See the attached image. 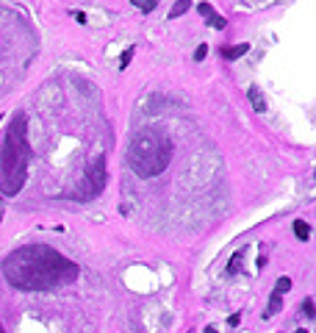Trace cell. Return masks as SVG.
Returning <instances> with one entry per match:
<instances>
[{"label":"cell","instance_id":"6da1fadb","mask_svg":"<svg viewBox=\"0 0 316 333\" xmlns=\"http://www.w3.org/2000/svg\"><path fill=\"white\" fill-rule=\"evenodd\" d=\"M78 264L47 244H28L3 261L6 281L20 291H50L78 278Z\"/></svg>","mask_w":316,"mask_h":333},{"label":"cell","instance_id":"7a4b0ae2","mask_svg":"<svg viewBox=\"0 0 316 333\" xmlns=\"http://www.w3.org/2000/svg\"><path fill=\"white\" fill-rule=\"evenodd\" d=\"M28 122L25 114L17 111L6 131V142L0 147V192L6 197L17 195L25 186L28 178V161H31V147H28Z\"/></svg>","mask_w":316,"mask_h":333},{"label":"cell","instance_id":"3957f363","mask_svg":"<svg viewBox=\"0 0 316 333\" xmlns=\"http://www.w3.org/2000/svg\"><path fill=\"white\" fill-rule=\"evenodd\" d=\"M172 142L169 136H164L161 131L145 128L130 139L128 145V164L139 178H155L161 175L172 161Z\"/></svg>","mask_w":316,"mask_h":333},{"label":"cell","instance_id":"277c9868","mask_svg":"<svg viewBox=\"0 0 316 333\" xmlns=\"http://www.w3.org/2000/svg\"><path fill=\"white\" fill-rule=\"evenodd\" d=\"M81 189H86L84 195L78 197V200H89V197H97L105 189V158H97V161L89 164V170H86V178L81 180Z\"/></svg>","mask_w":316,"mask_h":333},{"label":"cell","instance_id":"5b68a950","mask_svg":"<svg viewBox=\"0 0 316 333\" xmlns=\"http://www.w3.org/2000/svg\"><path fill=\"white\" fill-rule=\"evenodd\" d=\"M197 11H200V14H203V20H208V25L216 28V31L228 28V20L219 17V14H216V9L211 6V3H200V6H197Z\"/></svg>","mask_w":316,"mask_h":333},{"label":"cell","instance_id":"8992f818","mask_svg":"<svg viewBox=\"0 0 316 333\" xmlns=\"http://www.w3.org/2000/svg\"><path fill=\"white\" fill-rule=\"evenodd\" d=\"M244 53H250V44H247V42L233 44V47H222V59H225V61H236V59H241Z\"/></svg>","mask_w":316,"mask_h":333},{"label":"cell","instance_id":"52a82bcc","mask_svg":"<svg viewBox=\"0 0 316 333\" xmlns=\"http://www.w3.org/2000/svg\"><path fill=\"white\" fill-rule=\"evenodd\" d=\"M247 97H250V103H253V109H255L258 114H264V111H266V103H264V94H261V89H258V86H250V89H247Z\"/></svg>","mask_w":316,"mask_h":333},{"label":"cell","instance_id":"ba28073f","mask_svg":"<svg viewBox=\"0 0 316 333\" xmlns=\"http://www.w3.org/2000/svg\"><path fill=\"white\" fill-rule=\"evenodd\" d=\"M189 9H191V0H178V3L172 6V11H169V20H178L180 14H186Z\"/></svg>","mask_w":316,"mask_h":333},{"label":"cell","instance_id":"9c48e42d","mask_svg":"<svg viewBox=\"0 0 316 333\" xmlns=\"http://www.w3.org/2000/svg\"><path fill=\"white\" fill-rule=\"evenodd\" d=\"M294 233H297V239L305 242L308 236H311V228H308V222H305V220H294Z\"/></svg>","mask_w":316,"mask_h":333},{"label":"cell","instance_id":"30bf717a","mask_svg":"<svg viewBox=\"0 0 316 333\" xmlns=\"http://www.w3.org/2000/svg\"><path fill=\"white\" fill-rule=\"evenodd\" d=\"M130 3H133L142 14H150V11H155V6H158V0H130Z\"/></svg>","mask_w":316,"mask_h":333},{"label":"cell","instance_id":"8fae6325","mask_svg":"<svg viewBox=\"0 0 316 333\" xmlns=\"http://www.w3.org/2000/svg\"><path fill=\"white\" fill-rule=\"evenodd\" d=\"M291 289V278H277V286H274V294H283V291H289Z\"/></svg>","mask_w":316,"mask_h":333},{"label":"cell","instance_id":"7c38bea8","mask_svg":"<svg viewBox=\"0 0 316 333\" xmlns=\"http://www.w3.org/2000/svg\"><path fill=\"white\" fill-rule=\"evenodd\" d=\"M241 256H244V253H236V256H233V261L228 264V269H225V272H228V275H236V272H239V266H241Z\"/></svg>","mask_w":316,"mask_h":333},{"label":"cell","instance_id":"4fadbf2b","mask_svg":"<svg viewBox=\"0 0 316 333\" xmlns=\"http://www.w3.org/2000/svg\"><path fill=\"white\" fill-rule=\"evenodd\" d=\"M302 314H305L308 319H314V316H316V308H314V300H311V297L302 303Z\"/></svg>","mask_w":316,"mask_h":333},{"label":"cell","instance_id":"5bb4252c","mask_svg":"<svg viewBox=\"0 0 316 333\" xmlns=\"http://www.w3.org/2000/svg\"><path fill=\"white\" fill-rule=\"evenodd\" d=\"M130 59H133V47H128V50L122 53V59H120V69H125L130 64Z\"/></svg>","mask_w":316,"mask_h":333},{"label":"cell","instance_id":"9a60e30c","mask_svg":"<svg viewBox=\"0 0 316 333\" xmlns=\"http://www.w3.org/2000/svg\"><path fill=\"white\" fill-rule=\"evenodd\" d=\"M280 311V294H272V303H269V314H277Z\"/></svg>","mask_w":316,"mask_h":333},{"label":"cell","instance_id":"2e32d148","mask_svg":"<svg viewBox=\"0 0 316 333\" xmlns=\"http://www.w3.org/2000/svg\"><path fill=\"white\" fill-rule=\"evenodd\" d=\"M205 56H208V44H200V47L194 50V61H203Z\"/></svg>","mask_w":316,"mask_h":333},{"label":"cell","instance_id":"e0dca14e","mask_svg":"<svg viewBox=\"0 0 316 333\" xmlns=\"http://www.w3.org/2000/svg\"><path fill=\"white\" fill-rule=\"evenodd\" d=\"M239 322H241V316H239V314H233L231 319H228V325H231V328H236V325H239Z\"/></svg>","mask_w":316,"mask_h":333},{"label":"cell","instance_id":"ac0fdd59","mask_svg":"<svg viewBox=\"0 0 316 333\" xmlns=\"http://www.w3.org/2000/svg\"><path fill=\"white\" fill-rule=\"evenodd\" d=\"M75 20L81 22V25H84V22H86V14H84V11H75Z\"/></svg>","mask_w":316,"mask_h":333},{"label":"cell","instance_id":"d6986e66","mask_svg":"<svg viewBox=\"0 0 316 333\" xmlns=\"http://www.w3.org/2000/svg\"><path fill=\"white\" fill-rule=\"evenodd\" d=\"M294 333H308V331H305V328H297V331H294Z\"/></svg>","mask_w":316,"mask_h":333},{"label":"cell","instance_id":"ffe728a7","mask_svg":"<svg viewBox=\"0 0 316 333\" xmlns=\"http://www.w3.org/2000/svg\"><path fill=\"white\" fill-rule=\"evenodd\" d=\"M0 220H3V200H0Z\"/></svg>","mask_w":316,"mask_h":333},{"label":"cell","instance_id":"44dd1931","mask_svg":"<svg viewBox=\"0 0 316 333\" xmlns=\"http://www.w3.org/2000/svg\"><path fill=\"white\" fill-rule=\"evenodd\" d=\"M205 333H216V331H214V328H205Z\"/></svg>","mask_w":316,"mask_h":333},{"label":"cell","instance_id":"7402d4cb","mask_svg":"<svg viewBox=\"0 0 316 333\" xmlns=\"http://www.w3.org/2000/svg\"><path fill=\"white\" fill-rule=\"evenodd\" d=\"M0 333H6V328H3V322H0Z\"/></svg>","mask_w":316,"mask_h":333},{"label":"cell","instance_id":"603a6c76","mask_svg":"<svg viewBox=\"0 0 316 333\" xmlns=\"http://www.w3.org/2000/svg\"><path fill=\"white\" fill-rule=\"evenodd\" d=\"M0 122H3V120H0Z\"/></svg>","mask_w":316,"mask_h":333}]
</instances>
